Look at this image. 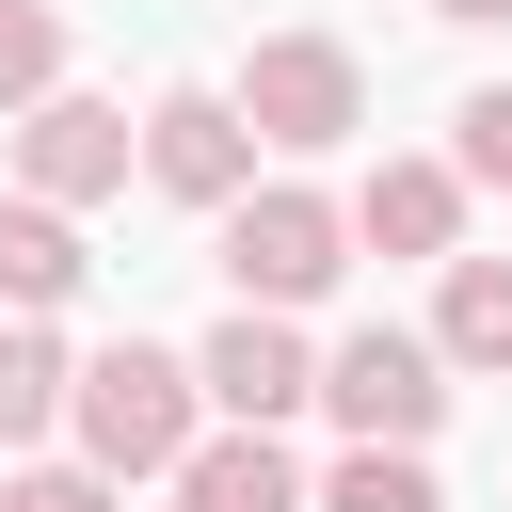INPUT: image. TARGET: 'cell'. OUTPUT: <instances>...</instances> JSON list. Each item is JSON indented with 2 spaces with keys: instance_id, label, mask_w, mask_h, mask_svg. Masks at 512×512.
<instances>
[{
  "instance_id": "cell-1",
  "label": "cell",
  "mask_w": 512,
  "mask_h": 512,
  "mask_svg": "<svg viewBox=\"0 0 512 512\" xmlns=\"http://www.w3.org/2000/svg\"><path fill=\"white\" fill-rule=\"evenodd\" d=\"M192 416H208V384H192L176 352H144V336L80 352V416H64V432H80V464H96L112 496H128V480H176V464L208 448Z\"/></svg>"
},
{
  "instance_id": "cell-2",
  "label": "cell",
  "mask_w": 512,
  "mask_h": 512,
  "mask_svg": "<svg viewBox=\"0 0 512 512\" xmlns=\"http://www.w3.org/2000/svg\"><path fill=\"white\" fill-rule=\"evenodd\" d=\"M352 272V208L336 192H304V176H272V192H240L224 208V288L256 304V320H288V304H320Z\"/></svg>"
},
{
  "instance_id": "cell-3",
  "label": "cell",
  "mask_w": 512,
  "mask_h": 512,
  "mask_svg": "<svg viewBox=\"0 0 512 512\" xmlns=\"http://www.w3.org/2000/svg\"><path fill=\"white\" fill-rule=\"evenodd\" d=\"M240 128H256V144H288V160H320V144H352V128H368V64H352L336 32H272V48L240 64Z\"/></svg>"
},
{
  "instance_id": "cell-4",
  "label": "cell",
  "mask_w": 512,
  "mask_h": 512,
  "mask_svg": "<svg viewBox=\"0 0 512 512\" xmlns=\"http://www.w3.org/2000/svg\"><path fill=\"white\" fill-rule=\"evenodd\" d=\"M320 400L352 416V448H432V416H448V352L400 336V320H368V336L320 352Z\"/></svg>"
},
{
  "instance_id": "cell-5",
  "label": "cell",
  "mask_w": 512,
  "mask_h": 512,
  "mask_svg": "<svg viewBox=\"0 0 512 512\" xmlns=\"http://www.w3.org/2000/svg\"><path fill=\"white\" fill-rule=\"evenodd\" d=\"M128 160H144V128H128L112 96L16 112V192H32V208H96V192H128Z\"/></svg>"
},
{
  "instance_id": "cell-6",
  "label": "cell",
  "mask_w": 512,
  "mask_h": 512,
  "mask_svg": "<svg viewBox=\"0 0 512 512\" xmlns=\"http://www.w3.org/2000/svg\"><path fill=\"white\" fill-rule=\"evenodd\" d=\"M144 176H160L176 208H240V192H256V128H240V96L176 80V96L144 112Z\"/></svg>"
},
{
  "instance_id": "cell-7",
  "label": "cell",
  "mask_w": 512,
  "mask_h": 512,
  "mask_svg": "<svg viewBox=\"0 0 512 512\" xmlns=\"http://www.w3.org/2000/svg\"><path fill=\"white\" fill-rule=\"evenodd\" d=\"M192 384L224 400V432H272L288 400H320V352H304L288 320H256V304H240V320H224V336L192 352Z\"/></svg>"
},
{
  "instance_id": "cell-8",
  "label": "cell",
  "mask_w": 512,
  "mask_h": 512,
  "mask_svg": "<svg viewBox=\"0 0 512 512\" xmlns=\"http://www.w3.org/2000/svg\"><path fill=\"white\" fill-rule=\"evenodd\" d=\"M352 240H384V256H448V240H464V176H448V160H384V176L352 192Z\"/></svg>"
},
{
  "instance_id": "cell-9",
  "label": "cell",
  "mask_w": 512,
  "mask_h": 512,
  "mask_svg": "<svg viewBox=\"0 0 512 512\" xmlns=\"http://www.w3.org/2000/svg\"><path fill=\"white\" fill-rule=\"evenodd\" d=\"M176 512H320V496H304V464H288L272 432H208V448L176 464Z\"/></svg>"
},
{
  "instance_id": "cell-10",
  "label": "cell",
  "mask_w": 512,
  "mask_h": 512,
  "mask_svg": "<svg viewBox=\"0 0 512 512\" xmlns=\"http://www.w3.org/2000/svg\"><path fill=\"white\" fill-rule=\"evenodd\" d=\"M80 272H96V256H80V224H64V208H32V192H0V304H16V320H48Z\"/></svg>"
},
{
  "instance_id": "cell-11",
  "label": "cell",
  "mask_w": 512,
  "mask_h": 512,
  "mask_svg": "<svg viewBox=\"0 0 512 512\" xmlns=\"http://www.w3.org/2000/svg\"><path fill=\"white\" fill-rule=\"evenodd\" d=\"M80 416V352L48 336V320H0V448H32V432H64Z\"/></svg>"
},
{
  "instance_id": "cell-12",
  "label": "cell",
  "mask_w": 512,
  "mask_h": 512,
  "mask_svg": "<svg viewBox=\"0 0 512 512\" xmlns=\"http://www.w3.org/2000/svg\"><path fill=\"white\" fill-rule=\"evenodd\" d=\"M432 352H448V368H512V256H448Z\"/></svg>"
},
{
  "instance_id": "cell-13",
  "label": "cell",
  "mask_w": 512,
  "mask_h": 512,
  "mask_svg": "<svg viewBox=\"0 0 512 512\" xmlns=\"http://www.w3.org/2000/svg\"><path fill=\"white\" fill-rule=\"evenodd\" d=\"M48 96H64V16L0 0V112H48Z\"/></svg>"
},
{
  "instance_id": "cell-14",
  "label": "cell",
  "mask_w": 512,
  "mask_h": 512,
  "mask_svg": "<svg viewBox=\"0 0 512 512\" xmlns=\"http://www.w3.org/2000/svg\"><path fill=\"white\" fill-rule=\"evenodd\" d=\"M320 512H448V496H432V464H416V448H352V464L320 480Z\"/></svg>"
},
{
  "instance_id": "cell-15",
  "label": "cell",
  "mask_w": 512,
  "mask_h": 512,
  "mask_svg": "<svg viewBox=\"0 0 512 512\" xmlns=\"http://www.w3.org/2000/svg\"><path fill=\"white\" fill-rule=\"evenodd\" d=\"M448 128H464V160H448V176H496V192H512V80H480Z\"/></svg>"
},
{
  "instance_id": "cell-16",
  "label": "cell",
  "mask_w": 512,
  "mask_h": 512,
  "mask_svg": "<svg viewBox=\"0 0 512 512\" xmlns=\"http://www.w3.org/2000/svg\"><path fill=\"white\" fill-rule=\"evenodd\" d=\"M0 512H112V480H96V464H16Z\"/></svg>"
},
{
  "instance_id": "cell-17",
  "label": "cell",
  "mask_w": 512,
  "mask_h": 512,
  "mask_svg": "<svg viewBox=\"0 0 512 512\" xmlns=\"http://www.w3.org/2000/svg\"><path fill=\"white\" fill-rule=\"evenodd\" d=\"M432 16H512V0H432Z\"/></svg>"
}]
</instances>
